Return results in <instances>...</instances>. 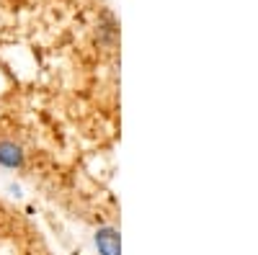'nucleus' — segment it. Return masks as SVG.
<instances>
[{"mask_svg":"<svg viewBox=\"0 0 258 255\" xmlns=\"http://www.w3.org/2000/svg\"><path fill=\"white\" fill-rule=\"evenodd\" d=\"M93 245L98 255H121V235L111 224H103L93 232Z\"/></svg>","mask_w":258,"mask_h":255,"instance_id":"f257e3e1","label":"nucleus"},{"mask_svg":"<svg viewBox=\"0 0 258 255\" xmlns=\"http://www.w3.org/2000/svg\"><path fill=\"white\" fill-rule=\"evenodd\" d=\"M26 165V150L13 139H0V167L3 170H21Z\"/></svg>","mask_w":258,"mask_h":255,"instance_id":"f03ea898","label":"nucleus"}]
</instances>
